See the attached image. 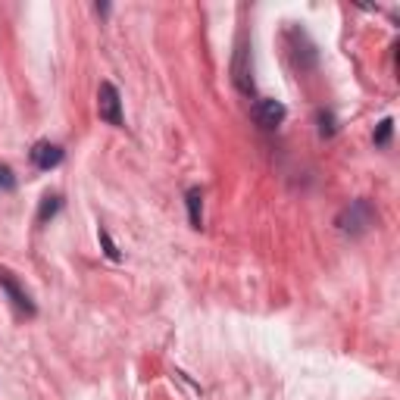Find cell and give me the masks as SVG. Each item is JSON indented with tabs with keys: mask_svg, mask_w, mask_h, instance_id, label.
Returning a JSON list of instances; mask_svg holds the SVG:
<instances>
[{
	"mask_svg": "<svg viewBox=\"0 0 400 400\" xmlns=\"http://www.w3.org/2000/svg\"><path fill=\"white\" fill-rule=\"evenodd\" d=\"M334 225H338L344 235H351V238L366 235V231L375 225V207H372L369 200H353L351 207H344V210L338 213Z\"/></svg>",
	"mask_w": 400,
	"mask_h": 400,
	"instance_id": "obj_1",
	"label": "cell"
},
{
	"mask_svg": "<svg viewBox=\"0 0 400 400\" xmlns=\"http://www.w3.org/2000/svg\"><path fill=\"white\" fill-rule=\"evenodd\" d=\"M97 113L100 119L107 122V126H122V100H119V91H116V85L104 82L97 91Z\"/></svg>",
	"mask_w": 400,
	"mask_h": 400,
	"instance_id": "obj_2",
	"label": "cell"
},
{
	"mask_svg": "<svg viewBox=\"0 0 400 400\" xmlns=\"http://www.w3.org/2000/svg\"><path fill=\"white\" fill-rule=\"evenodd\" d=\"M231 82H235V88L247 94L250 97L253 94V78H250V54H247V44H244V38L238 41V47H235V60H231Z\"/></svg>",
	"mask_w": 400,
	"mask_h": 400,
	"instance_id": "obj_3",
	"label": "cell"
},
{
	"mask_svg": "<svg viewBox=\"0 0 400 400\" xmlns=\"http://www.w3.org/2000/svg\"><path fill=\"white\" fill-rule=\"evenodd\" d=\"M285 104L281 100H272V97H263V100H257V107H253V122H257L260 128H275V126H281L285 122Z\"/></svg>",
	"mask_w": 400,
	"mask_h": 400,
	"instance_id": "obj_4",
	"label": "cell"
},
{
	"mask_svg": "<svg viewBox=\"0 0 400 400\" xmlns=\"http://www.w3.org/2000/svg\"><path fill=\"white\" fill-rule=\"evenodd\" d=\"M0 288L6 291V297L13 301V307H16L19 313H25V316H35V303H32V297L25 294V288L19 285L16 279H13L6 269H0Z\"/></svg>",
	"mask_w": 400,
	"mask_h": 400,
	"instance_id": "obj_5",
	"label": "cell"
},
{
	"mask_svg": "<svg viewBox=\"0 0 400 400\" xmlns=\"http://www.w3.org/2000/svg\"><path fill=\"white\" fill-rule=\"evenodd\" d=\"M32 163L44 172L56 169V166L63 163V147H56V144H50V141H38L32 147Z\"/></svg>",
	"mask_w": 400,
	"mask_h": 400,
	"instance_id": "obj_6",
	"label": "cell"
},
{
	"mask_svg": "<svg viewBox=\"0 0 400 400\" xmlns=\"http://www.w3.org/2000/svg\"><path fill=\"white\" fill-rule=\"evenodd\" d=\"M185 200H188V219H191L194 229H200L203 225V194H200V188H191V191L185 194Z\"/></svg>",
	"mask_w": 400,
	"mask_h": 400,
	"instance_id": "obj_7",
	"label": "cell"
},
{
	"mask_svg": "<svg viewBox=\"0 0 400 400\" xmlns=\"http://www.w3.org/2000/svg\"><path fill=\"white\" fill-rule=\"evenodd\" d=\"M60 207H63L60 194H47V198L41 200V207H38V225H44L47 219H54V216L60 213Z\"/></svg>",
	"mask_w": 400,
	"mask_h": 400,
	"instance_id": "obj_8",
	"label": "cell"
},
{
	"mask_svg": "<svg viewBox=\"0 0 400 400\" xmlns=\"http://www.w3.org/2000/svg\"><path fill=\"white\" fill-rule=\"evenodd\" d=\"M316 122H319V135H322V138H332L334 132H338V122H334V116L329 110H319Z\"/></svg>",
	"mask_w": 400,
	"mask_h": 400,
	"instance_id": "obj_9",
	"label": "cell"
},
{
	"mask_svg": "<svg viewBox=\"0 0 400 400\" xmlns=\"http://www.w3.org/2000/svg\"><path fill=\"white\" fill-rule=\"evenodd\" d=\"M391 132H394V122H391V119L378 122V128H375V144H378V147H388V144H391Z\"/></svg>",
	"mask_w": 400,
	"mask_h": 400,
	"instance_id": "obj_10",
	"label": "cell"
},
{
	"mask_svg": "<svg viewBox=\"0 0 400 400\" xmlns=\"http://www.w3.org/2000/svg\"><path fill=\"white\" fill-rule=\"evenodd\" d=\"M97 238H100V244H104V253H107V257H110V260H119V250H116V244H113L110 231L100 229V231H97Z\"/></svg>",
	"mask_w": 400,
	"mask_h": 400,
	"instance_id": "obj_11",
	"label": "cell"
},
{
	"mask_svg": "<svg viewBox=\"0 0 400 400\" xmlns=\"http://www.w3.org/2000/svg\"><path fill=\"white\" fill-rule=\"evenodd\" d=\"M13 188H16V176H13L10 166L0 163V191H13Z\"/></svg>",
	"mask_w": 400,
	"mask_h": 400,
	"instance_id": "obj_12",
	"label": "cell"
}]
</instances>
